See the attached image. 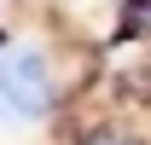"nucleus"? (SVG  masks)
Wrapping results in <instances>:
<instances>
[{"mask_svg":"<svg viewBox=\"0 0 151 145\" xmlns=\"http://www.w3.org/2000/svg\"><path fill=\"white\" fill-rule=\"evenodd\" d=\"M6 122H23V116H18V105L6 99V87H0V128H6Z\"/></svg>","mask_w":151,"mask_h":145,"instance_id":"obj_4","label":"nucleus"},{"mask_svg":"<svg viewBox=\"0 0 151 145\" xmlns=\"http://www.w3.org/2000/svg\"><path fill=\"white\" fill-rule=\"evenodd\" d=\"M0 87L6 99L18 105L23 122H41L47 110H52V64L41 47H12V52H0Z\"/></svg>","mask_w":151,"mask_h":145,"instance_id":"obj_1","label":"nucleus"},{"mask_svg":"<svg viewBox=\"0 0 151 145\" xmlns=\"http://www.w3.org/2000/svg\"><path fill=\"white\" fill-rule=\"evenodd\" d=\"M122 35H134V41L151 47V0H128L122 6Z\"/></svg>","mask_w":151,"mask_h":145,"instance_id":"obj_2","label":"nucleus"},{"mask_svg":"<svg viewBox=\"0 0 151 145\" xmlns=\"http://www.w3.org/2000/svg\"><path fill=\"white\" fill-rule=\"evenodd\" d=\"M81 145H139L134 134H116V128H99V134H87Z\"/></svg>","mask_w":151,"mask_h":145,"instance_id":"obj_3","label":"nucleus"}]
</instances>
